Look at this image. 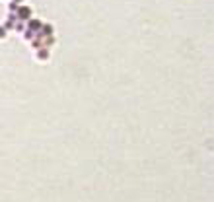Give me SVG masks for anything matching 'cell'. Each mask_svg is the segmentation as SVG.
Masks as SVG:
<instances>
[{
    "label": "cell",
    "instance_id": "6da1fadb",
    "mask_svg": "<svg viewBox=\"0 0 214 202\" xmlns=\"http://www.w3.org/2000/svg\"><path fill=\"white\" fill-rule=\"evenodd\" d=\"M18 19L20 22H25V19H29L31 18V8H29V6H20L18 8Z\"/></svg>",
    "mask_w": 214,
    "mask_h": 202
},
{
    "label": "cell",
    "instance_id": "7a4b0ae2",
    "mask_svg": "<svg viewBox=\"0 0 214 202\" xmlns=\"http://www.w3.org/2000/svg\"><path fill=\"white\" fill-rule=\"evenodd\" d=\"M27 24H29V31H33V33H37L39 29H41V22H39V19H35V18H29Z\"/></svg>",
    "mask_w": 214,
    "mask_h": 202
},
{
    "label": "cell",
    "instance_id": "3957f363",
    "mask_svg": "<svg viewBox=\"0 0 214 202\" xmlns=\"http://www.w3.org/2000/svg\"><path fill=\"white\" fill-rule=\"evenodd\" d=\"M37 58H39V60H47V58H49V49L41 47V49L37 51Z\"/></svg>",
    "mask_w": 214,
    "mask_h": 202
},
{
    "label": "cell",
    "instance_id": "277c9868",
    "mask_svg": "<svg viewBox=\"0 0 214 202\" xmlns=\"http://www.w3.org/2000/svg\"><path fill=\"white\" fill-rule=\"evenodd\" d=\"M53 43H55V37H53V35L45 37V45H53Z\"/></svg>",
    "mask_w": 214,
    "mask_h": 202
},
{
    "label": "cell",
    "instance_id": "5b68a950",
    "mask_svg": "<svg viewBox=\"0 0 214 202\" xmlns=\"http://www.w3.org/2000/svg\"><path fill=\"white\" fill-rule=\"evenodd\" d=\"M6 31H8V29H6L4 25H0V39H4V37H6Z\"/></svg>",
    "mask_w": 214,
    "mask_h": 202
},
{
    "label": "cell",
    "instance_id": "8992f818",
    "mask_svg": "<svg viewBox=\"0 0 214 202\" xmlns=\"http://www.w3.org/2000/svg\"><path fill=\"white\" fill-rule=\"evenodd\" d=\"M33 37H35V33H33V31H29V29H27V31H25V39L29 41V39H33Z\"/></svg>",
    "mask_w": 214,
    "mask_h": 202
},
{
    "label": "cell",
    "instance_id": "52a82bcc",
    "mask_svg": "<svg viewBox=\"0 0 214 202\" xmlns=\"http://www.w3.org/2000/svg\"><path fill=\"white\" fill-rule=\"evenodd\" d=\"M33 47H37V49H41V47H43V43L39 41V39H33Z\"/></svg>",
    "mask_w": 214,
    "mask_h": 202
},
{
    "label": "cell",
    "instance_id": "ba28073f",
    "mask_svg": "<svg viewBox=\"0 0 214 202\" xmlns=\"http://www.w3.org/2000/svg\"><path fill=\"white\" fill-rule=\"evenodd\" d=\"M18 8H20V6L16 4V2H12V4H10V12H12V14H14V12H16Z\"/></svg>",
    "mask_w": 214,
    "mask_h": 202
},
{
    "label": "cell",
    "instance_id": "9c48e42d",
    "mask_svg": "<svg viewBox=\"0 0 214 202\" xmlns=\"http://www.w3.org/2000/svg\"><path fill=\"white\" fill-rule=\"evenodd\" d=\"M14 2H16V4H18V6H20V4H22V2H23V0H14Z\"/></svg>",
    "mask_w": 214,
    "mask_h": 202
}]
</instances>
